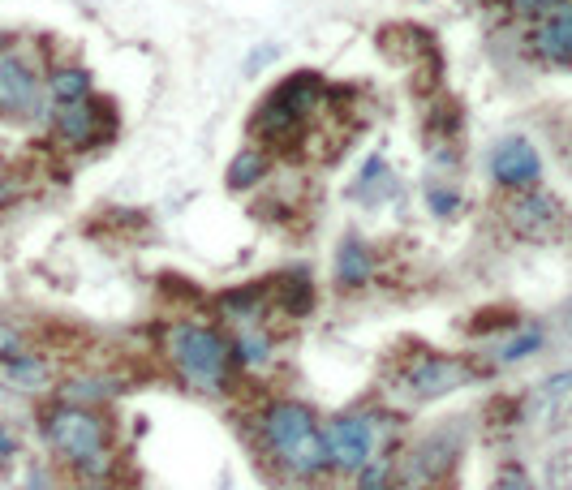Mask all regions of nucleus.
I'll use <instances>...</instances> for the list:
<instances>
[{"label":"nucleus","mask_w":572,"mask_h":490,"mask_svg":"<svg viewBox=\"0 0 572 490\" xmlns=\"http://www.w3.org/2000/svg\"><path fill=\"white\" fill-rule=\"evenodd\" d=\"M263 439L280 465L297 478H314L327 465V439L314 413L302 405H271L263 413Z\"/></svg>","instance_id":"nucleus-1"},{"label":"nucleus","mask_w":572,"mask_h":490,"mask_svg":"<svg viewBox=\"0 0 572 490\" xmlns=\"http://www.w3.org/2000/svg\"><path fill=\"white\" fill-rule=\"evenodd\" d=\"M168 357L185 383H194L198 392H224L228 387V344L224 336H216L211 327H198V323H177L168 331Z\"/></svg>","instance_id":"nucleus-2"},{"label":"nucleus","mask_w":572,"mask_h":490,"mask_svg":"<svg viewBox=\"0 0 572 490\" xmlns=\"http://www.w3.org/2000/svg\"><path fill=\"white\" fill-rule=\"evenodd\" d=\"M396 383H400V392H405V400H439V396L456 392V387L474 383V366L456 362V357H443V353H422L396 374Z\"/></svg>","instance_id":"nucleus-3"},{"label":"nucleus","mask_w":572,"mask_h":490,"mask_svg":"<svg viewBox=\"0 0 572 490\" xmlns=\"http://www.w3.org/2000/svg\"><path fill=\"white\" fill-rule=\"evenodd\" d=\"M48 439L78 465H95L108 448V430L91 409H56L48 417Z\"/></svg>","instance_id":"nucleus-4"},{"label":"nucleus","mask_w":572,"mask_h":490,"mask_svg":"<svg viewBox=\"0 0 572 490\" xmlns=\"http://www.w3.org/2000/svg\"><path fill=\"white\" fill-rule=\"evenodd\" d=\"M327 460L340 469H366L379 448V430L366 413H345L327 426Z\"/></svg>","instance_id":"nucleus-5"},{"label":"nucleus","mask_w":572,"mask_h":490,"mask_svg":"<svg viewBox=\"0 0 572 490\" xmlns=\"http://www.w3.org/2000/svg\"><path fill=\"white\" fill-rule=\"evenodd\" d=\"M508 224L512 233H521L529 241H551L555 233H564L568 220L560 203H555L551 194H517L508 198Z\"/></svg>","instance_id":"nucleus-6"},{"label":"nucleus","mask_w":572,"mask_h":490,"mask_svg":"<svg viewBox=\"0 0 572 490\" xmlns=\"http://www.w3.org/2000/svg\"><path fill=\"white\" fill-rule=\"evenodd\" d=\"M542 172V160L538 151L529 147L525 138H499L491 147V177L499 185H508V190H525V185H534Z\"/></svg>","instance_id":"nucleus-7"},{"label":"nucleus","mask_w":572,"mask_h":490,"mask_svg":"<svg viewBox=\"0 0 572 490\" xmlns=\"http://www.w3.org/2000/svg\"><path fill=\"white\" fill-rule=\"evenodd\" d=\"M534 52L555 69H572V0H560L555 9L538 13Z\"/></svg>","instance_id":"nucleus-8"},{"label":"nucleus","mask_w":572,"mask_h":490,"mask_svg":"<svg viewBox=\"0 0 572 490\" xmlns=\"http://www.w3.org/2000/svg\"><path fill=\"white\" fill-rule=\"evenodd\" d=\"M452 465V443H443V439H426L422 448H413L405 460H400V469H396V486L400 490H426L431 482H439L443 473H448Z\"/></svg>","instance_id":"nucleus-9"},{"label":"nucleus","mask_w":572,"mask_h":490,"mask_svg":"<svg viewBox=\"0 0 572 490\" xmlns=\"http://www.w3.org/2000/svg\"><path fill=\"white\" fill-rule=\"evenodd\" d=\"M267 99H271L276 108L289 112L293 121H302V125H306V121L314 117V112H319V108L327 104V86H323V78H319V74H289V78H284V82H280Z\"/></svg>","instance_id":"nucleus-10"},{"label":"nucleus","mask_w":572,"mask_h":490,"mask_svg":"<svg viewBox=\"0 0 572 490\" xmlns=\"http://www.w3.org/2000/svg\"><path fill=\"white\" fill-rule=\"evenodd\" d=\"M39 82L18 56H0V108L5 112H35Z\"/></svg>","instance_id":"nucleus-11"},{"label":"nucleus","mask_w":572,"mask_h":490,"mask_svg":"<svg viewBox=\"0 0 572 490\" xmlns=\"http://www.w3.org/2000/svg\"><path fill=\"white\" fill-rule=\"evenodd\" d=\"M56 134L74 147H87L99 134V99H78V104H61L56 112Z\"/></svg>","instance_id":"nucleus-12"},{"label":"nucleus","mask_w":572,"mask_h":490,"mask_svg":"<svg viewBox=\"0 0 572 490\" xmlns=\"http://www.w3.org/2000/svg\"><path fill=\"white\" fill-rule=\"evenodd\" d=\"M48 366L39 357H22V353H5L0 357V383L18 387V392H44L48 387Z\"/></svg>","instance_id":"nucleus-13"},{"label":"nucleus","mask_w":572,"mask_h":490,"mask_svg":"<svg viewBox=\"0 0 572 490\" xmlns=\"http://www.w3.org/2000/svg\"><path fill=\"white\" fill-rule=\"evenodd\" d=\"M267 147H246L233 155V164H228V190H254L263 177H267Z\"/></svg>","instance_id":"nucleus-14"},{"label":"nucleus","mask_w":572,"mask_h":490,"mask_svg":"<svg viewBox=\"0 0 572 490\" xmlns=\"http://www.w3.org/2000/svg\"><path fill=\"white\" fill-rule=\"evenodd\" d=\"M52 99L56 104H78V99H91V74L78 65H65L52 74Z\"/></svg>","instance_id":"nucleus-15"},{"label":"nucleus","mask_w":572,"mask_h":490,"mask_svg":"<svg viewBox=\"0 0 572 490\" xmlns=\"http://www.w3.org/2000/svg\"><path fill=\"white\" fill-rule=\"evenodd\" d=\"M340 284H362L366 276H370V258H366V245L362 241H345L340 245Z\"/></svg>","instance_id":"nucleus-16"},{"label":"nucleus","mask_w":572,"mask_h":490,"mask_svg":"<svg viewBox=\"0 0 572 490\" xmlns=\"http://www.w3.org/2000/svg\"><path fill=\"white\" fill-rule=\"evenodd\" d=\"M233 349H237V357H241L246 366H259V362H267L271 344H267V336H254V331H250V336H241Z\"/></svg>","instance_id":"nucleus-17"},{"label":"nucleus","mask_w":572,"mask_h":490,"mask_svg":"<svg viewBox=\"0 0 572 490\" xmlns=\"http://www.w3.org/2000/svg\"><path fill=\"white\" fill-rule=\"evenodd\" d=\"M504 5H508L512 13H525V18H538V13L555 9V5H560V0H504Z\"/></svg>","instance_id":"nucleus-18"},{"label":"nucleus","mask_w":572,"mask_h":490,"mask_svg":"<svg viewBox=\"0 0 572 490\" xmlns=\"http://www.w3.org/2000/svg\"><path fill=\"white\" fill-rule=\"evenodd\" d=\"M362 490H392L388 465H366V473H362Z\"/></svg>","instance_id":"nucleus-19"},{"label":"nucleus","mask_w":572,"mask_h":490,"mask_svg":"<svg viewBox=\"0 0 572 490\" xmlns=\"http://www.w3.org/2000/svg\"><path fill=\"white\" fill-rule=\"evenodd\" d=\"M499 490H529L525 473H521V469H508V473H504V482H499Z\"/></svg>","instance_id":"nucleus-20"},{"label":"nucleus","mask_w":572,"mask_h":490,"mask_svg":"<svg viewBox=\"0 0 572 490\" xmlns=\"http://www.w3.org/2000/svg\"><path fill=\"white\" fill-rule=\"evenodd\" d=\"M13 349H18V336H13V331H5V327H0V357H5V353H13Z\"/></svg>","instance_id":"nucleus-21"},{"label":"nucleus","mask_w":572,"mask_h":490,"mask_svg":"<svg viewBox=\"0 0 572 490\" xmlns=\"http://www.w3.org/2000/svg\"><path fill=\"white\" fill-rule=\"evenodd\" d=\"M5 452H13V443H9L5 435H0V456H5Z\"/></svg>","instance_id":"nucleus-22"},{"label":"nucleus","mask_w":572,"mask_h":490,"mask_svg":"<svg viewBox=\"0 0 572 490\" xmlns=\"http://www.w3.org/2000/svg\"><path fill=\"white\" fill-rule=\"evenodd\" d=\"M564 323H568V331H572V301H568V310H564Z\"/></svg>","instance_id":"nucleus-23"}]
</instances>
